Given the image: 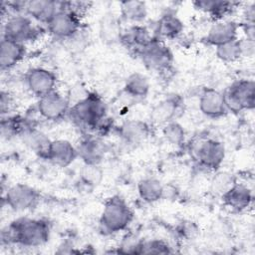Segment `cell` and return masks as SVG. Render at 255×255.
Returning a JSON list of instances; mask_svg holds the SVG:
<instances>
[{
  "instance_id": "cell-12",
  "label": "cell",
  "mask_w": 255,
  "mask_h": 255,
  "mask_svg": "<svg viewBox=\"0 0 255 255\" xmlns=\"http://www.w3.org/2000/svg\"><path fill=\"white\" fill-rule=\"evenodd\" d=\"M182 106L183 100L179 95L168 96L152 107L149 115L150 122L153 125L164 126L176 118Z\"/></svg>"
},
{
  "instance_id": "cell-6",
  "label": "cell",
  "mask_w": 255,
  "mask_h": 255,
  "mask_svg": "<svg viewBox=\"0 0 255 255\" xmlns=\"http://www.w3.org/2000/svg\"><path fill=\"white\" fill-rule=\"evenodd\" d=\"M40 29L26 14H14L7 17L2 28V38L25 44L39 37Z\"/></svg>"
},
{
  "instance_id": "cell-24",
  "label": "cell",
  "mask_w": 255,
  "mask_h": 255,
  "mask_svg": "<svg viewBox=\"0 0 255 255\" xmlns=\"http://www.w3.org/2000/svg\"><path fill=\"white\" fill-rule=\"evenodd\" d=\"M21 138L29 149H31L41 158H46L50 143L52 141L46 133L33 127L22 133Z\"/></svg>"
},
{
  "instance_id": "cell-3",
  "label": "cell",
  "mask_w": 255,
  "mask_h": 255,
  "mask_svg": "<svg viewBox=\"0 0 255 255\" xmlns=\"http://www.w3.org/2000/svg\"><path fill=\"white\" fill-rule=\"evenodd\" d=\"M133 220V211L120 195L110 197L102 210L99 227L104 235H112L126 230Z\"/></svg>"
},
{
  "instance_id": "cell-17",
  "label": "cell",
  "mask_w": 255,
  "mask_h": 255,
  "mask_svg": "<svg viewBox=\"0 0 255 255\" xmlns=\"http://www.w3.org/2000/svg\"><path fill=\"white\" fill-rule=\"evenodd\" d=\"M63 6V1L56 0H31L27 1L25 14L31 19L48 24Z\"/></svg>"
},
{
  "instance_id": "cell-5",
  "label": "cell",
  "mask_w": 255,
  "mask_h": 255,
  "mask_svg": "<svg viewBox=\"0 0 255 255\" xmlns=\"http://www.w3.org/2000/svg\"><path fill=\"white\" fill-rule=\"evenodd\" d=\"M52 36L61 40H71L79 34L82 27L81 15L72 9L70 2H63L62 8L47 24Z\"/></svg>"
},
{
  "instance_id": "cell-7",
  "label": "cell",
  "mask_w": 255,
  "mask_h": 255,
  "mask_svg": "<svg viewBox=\"0 0 255 255\" xmlns=\"http://www.w3.org/2000/svg\"><path fill=\"white\" fill-rule=\"evenodd\" d=\"M143 65L154 72H164L168 70L173 62V54L164 42L156 37L144 46L138 53Z\"/></svg>"
},
{
  "instance_id": "cell-8",
  "label": "cell",
  "mask_w": 255,
  "mask_h": 255,
  "mask_svg": "<svg viewBox=\"0 0 255 255\" xmlns=\"http://www.w3.org/2000/svg\"><path fill=\"white\" fill-rule=\"evenodd\" d=\"M40 192L26 183H16L10 186L3 196L6 205L17 212L31 210L40 201Z\"/></svg>"
},
{
  "instance_id": "cell-16",
  "label": "cell",
  "mask_w": 255,
  "mask_h": 255,
  "mask_svg": "<svg viewBox=\"0 0 255 255\" xmlns=\"http://www.w3.org/2000/svg\"><path fill=\"white\" fill-rule=\"evenodd\" d=\"M77 157V146L67 139H55L51 141L45 159L57 166L67 167Z\"/></svg>"
},
{
  "instance_id": "cell-33",
  "label": "cell",
  "mask_w": 255,
  "mask_h": 255,
  "mask_svg": "<svg viewBox=\"0 0 255 255\" xmlns=\"http://www.w3.org/2000/svg\"><path fill=\"white\" fill-rule=\"evenodd\" d=\"M236 180L234 177L227 173V172H218L214 177L211 182L212 190L220 195L225 193L234 183Z\"/></svg>"
},
{
  "instance_id": "cell-34",
  "label": "cell",
  "mask_w": 255,
  "mask_h": 255,
  "mask_svg": "<svg viewBox=\"0 0 255 255\" xmlns=\"http://www.w3.org/2000/svg\"><path fill=\"white\" fill-rule=\"evenodd\" d=\"M81 175H82V179L87 184L95 185L101 181L103 173H102V170L100 169L99 165L85 164V167H84Z\"/></svg>"
},
{
  "instance_id": "cell-28",
  "label": "cell",
  "mask_w": 255,
  "mask_h": 255,
  "mask_svg": "<svg viewBox=\"0 0 255 255\" xmlns=\"http://www.w3.org/2000/svg\"><path fill=\"white\" fill-rule=\"evenodd\" d=\"M120 24V20L114 15H106L103 17L100 23V35L103 42L110 44L120 42L123 33Z\"/></svg>"
},
{
  "instance_id": "cell-18",
  "label": "cell",
  "mask_w": 255,
  "mask_h": 255,
  "mask_svg": "<svg viewBox=\"0 0 255 255\" xmlns=\"http://www.w3.org/2000/svg\"><path fill=\"white\" fill-rule=\"evenodd\" d=\"M119 136L128 144H138L144 141L150 134V126L148 123L131 119L124 122L117 129Z\"/></svg>"
},
{
  "instance_id": "cell-23",
  "label": "cell",
  "mask_w": 255,
  "mask_h": 255,
  "mask_svg": "<svg viewBox=\"0 0 255 255\" xmlns=\"http://www.w3.org/2000/svg\"><path fill=\"white\" fill-rule=\"evenodd\" d=\"M237 4V2L225 0H199L193 2L196 9L208 14L209 17L215 20V22L224 20L227 15L232 13Z\"/></svg>"
},
{
  "instance_id": "cell-21",
  "label": "cell",
  "mask_w": 255,
  "mask_h": 255,
  "mask_svg": "<svg viewBox=\"0 0 255 255\" xmlns=\"http://www.w3.org/2000/svg\"><path fill=\"white\" fill-rule=\"evenodd\" d=\"M26 55L25 44L1 38L0 43V68L8 71L18 65Z\"/></svg>"
},
{
  "instance_id": "cell-35",
  "label": "cell",
  "mask_w": 255,
  "mask_h": 255,
  "mask_svg": "<svg viewBox=\"0 0 255 255\" xmlns=\"http://www.w3.org/2000/svg\"><path fill=\"white\" fill-rule=\"evenodd\" d=\"M140 242L141 240L137 239L136 237L128 235L126 238L123 239L117 252L125 253V254H138V248H139Z\"/></svg>"
},
{
  "instance_id": "cell-10",
  "label": "cell",
  "mask_w": 255,
  "mask_h": 255,
  "mask_svg": "<svg viewBox=\"0 0 255 255\" xmlns=\"http://www.w3.org/2000/svg\"><path fill=\"white\" fill-rule=\"evenodd\" d=\"M57 82L56 74L44 67L30 68L25 75V83L28 90L38 99L55 91Z\"/></svg>"
},
{
  "instance_id": "cell-4",
  "label": "cell",
  "mask_w": 255,
  "mask_h": 255,
  "mask_svg": "<svg viewBox=\"0 0 255 255\" xmlns=\"http://www.w3.org/2000/svg\"><path fill=\"white\" fill-rule=\"evenodd\" d=\"M227 112L239 114L251 111L255 107V83L250 79H241L233 82L223 92Z\"/></svg>"
},
{
  "instance_id": "cell-22",
  "label": "cell",
  "mask_w": 255,
  "mask_h": 255,
  "mask_svg": "<svg viewBox=\"0 0 255 255\" xmlns=\"http://www.w3.org/2000/svg\"><path fill=\"white\" fill-rule=\"evenodd\" d=\"M184 29L183 22L173 12H166L160 16L155 25L156 38L162 39H175Z\"/></svg>"
},
{
  "instance_id": "cell-26",
  "label": "cell",
  "mask_w": 255,
  "mask_h": 255,
  "mask_svg": "<svg viewBox=\"0 0 255 255\" xmlns=\"http://www.w3.org/2000/svg\"><path fill=\"white\" fill-rule=\"evenodd\" d=\"M163 184L155 177H145L137 183V193L146 203H154L163 198Z\"/></svg>"
},
{
  "instance_id": "cell-15",
  "label": "cell",
  "mask_w": 255,
  "mask_h": 255,
  "mask_svg": "<svg viewBox=\"0 0 255 255\" xmlns=\"http://www.w3.org/2000/svg\"><path fill=\"white\" fill-rule=\"evenodd\" d=\"M198 107L200 112L210 119H219L228 113L223 93L214 88H205L201 92Z\"/></svg>"
},
{
  "instance_id": "cell-19",
  "label": "cell",
  "mask_w": 255,
  "mask_h": 255,
  "mask_svg": "<svg viewBox=\"0 0 255 255\" xmlns=\"http://www.w3.org/2000/svg\"><path fill=\"white\" fill-rule=\"evenodd\" d=\"M150 31L143 25L131 24L123 30L120 42L128 50L137 53L153 38Z\"/></svg>"
},
{
  "instance_id": "cell-11",
  "label": "cell",
  "mask_w": 255,
  "mask_h": 255,
  "mask_svg": "<svg viewBox=\"0 0 255 255\" xmlns=\"http://www.w3.org/2000/svg\"><path fill=\"white\" fill-rule=\"evenodd\" d=\"M224 144L213 138L202 140L196 148V159L199 164L209 170H217L225 158Z\"/></svg>"
},
{
  "instance_id": "cell-37",
  "label": "cell",
  "mask_w": 255,
  "mask_h": 255,
  "mask_svg": "<svg viewBox=\"0 0 255 255\" xmlns=\"http://www.w3.org/2000/svg\"><path fill=\"white\" fill-rule=\"evenodd\" d=\"M240 45H241L242 57H244V56L250 57L254 54V49H255L254 40H250V39H247V38L240 39Z\"/></svg>"
},
{
  "instance_id": "cell-2",
  "label": "cell",
  "mask_w": 255,
  "mask_h": 255,
  "mask_svg": "<svg viewBox=\"0 0 255 255\" xmlns=\"http://www.w3.org/2000/svg\"><path fill=\"white\" fill-rule=\"evenodd\" d=\"M51 235V223L44 218L19 217L11 221L1 233L2 243L36 248L46 244Z\"/></svg>"
},
{
  "instance_id": "cell-30",
  "label": "cell",
  "mask_w": 255,
  "mask_h": 255,
  "mask_svg": "<svg viewBox=\"0 0 255 255\" xmlns=\"http://www.w3.org/2000/svg\"><path fill=\"white\" fill-rule=\"evenodd\" d=\"M216 57L224 63H232L242 57L240 39H236L215 47Z\"/></svg>"
},
{
  "instance_id": "cell-32",
  "label": "cell",
  "mask_w": 255,
  "mask_h": 255,
  "mask_svg": "<svg viewBox=\"0 0 255 255\" xmlns=\"http://www.w3.org/2000/svg\"><path fill=\"white\" fill-rule=\"evenodd\" d=\"M171 252L170 246L161 239L141 240L138 248V254H168Z\"/></svg>"
},
{
  "instance_id": "cell-13",
  "label": "cell",
  "mask_w": 255,
  "mask_h": 255,
  "mask_svg": "<svg viewBox=\"0 0 255 255\" xmlns=\"http://www.w3.org/2000/svg\"><path fill=\"white\" fill-rule=\"evenodd\" d=\"M239 30L240 23L234 20L216 21L209 28L203 40L207 45L217 47L219 45L238 39Z\"/></svg>"
},
{
  "instance_id": "cell-9",
  "label": "cell",
  "mask_w": 255,
  "mask_h": 255,
  "mask_svg": "<svg viewBox=\"0 0 255 255\" xmlns=\"http://www.w3.org/2000/svg\"><path fill=\"white\" fill-rule=\"evenodd\" d=\"M69 100L57 90L39 98L37 112L46 121L56 122L63 119L70 111Z\"/></svg>"
},
{
  "instance_id": "cell-31",
  "label": "cell",
  "mask_w": 255,
  "mask_h": 255,
  "mask_svg": "<svg viewBox=\"0 0 255 255\" xmlns=\"http://www.w3.org/2000/svg\"><path fill=\"white\" fill-rule=\"evenodd\" d=\"M162 134L163 137L171 144L179 145L184 142L185 139V129L175 120L162 126Z\"/></svg>"
},
{
  "instance_id": "cell-40",
  "label": "cell",
  "mask_w": 255,
  "mask_h": 255,
  "mask_svg": "<svg viewBox=\"0 0 255 255\" xmlns=\"http://www.w3.org/2000/svg\"><path fill=\"white\" fill-rule=\"evenodd\" d=\"M244 22L255 23V5H254V3L247 6V8L245 9Z\"/></svg>"
},
{
  "instance_id": "cell-1",
  "label": "cell",
  "mask_w": 255,
  "mask_h": 255,
  "mask_svg": "<svg viewBox=\"0 0 255 255\" xmlns=\"http://www.w3.org/2000/svg\"><path fill=\"white\" fill-rule=\"evenodd\" d=\"M68 116L77 127L87 131L104 134L113 127V122L107 115L105 101L94 92L72 105Z\"/></svg>"
},
{
  "instance_id": "cell-27",
  "label": "cell",
  "mask_w": 255,
  "mask_h": 255,
  "mask_svg": "<svg viewBox=\"0 0 255 255\" xmlns=\"http://www.w3.org/2000/svg\"><path fill=\"white\" fill-rule=\"evenodd\" d=\"M121 18L131 24H139L147 16V7L145 2L139 0L124 1L120 8Z\"/></svg>"
},
{
  "instance_id": "cell-29",
  "label": "cell",
  "mask_w": 255,
  "mask_h": 255,
  "mask_svg": "<svg viewBox=\"0 0 255 255\" xmlns=\"http://www.w3.org/2000/svg\"><path fill=\"white\" fill-rule=\"evenodd\" d=\"M33 128L31 124L24 118L21 117H8L1 121V133L3 136H15L24 133L27 129Z\"/></svg>"
},
{
  "instance_id": "cell-39",
  "label": "cell",
  "mask_w": 255,
  "mask_h": 255,
  "mask_svg": "<svg viewBox=\"0 0 255 255\" xmlns=\"http://www.w3.org/2000/svg\"><path fill=\"white\" fill-rule=\"evenodd\" d=\"M11 105V99L8 93H5L4 91L1 92V100H0V110L1 113L4 114L6 112H8L9 108Z\"/></svg>"
},
{
  "instance_id": "cell-20",
  "label": "cell",
  "mask_w": 255,
  "mask_h": 255,
  "mask_svg": "<svg viewBox=\"0 0 255 255\" xmlns=\"http://www.w3.org/2000/svg\"><path fill=\"white\" fill-rule=\"evenodd\" d=\"M221 199L224 205L232 210L243 211L251 205L253 201V191L247 185L235 182L221 195Z\"/></svg>"
},
{
  "instance_id": "cell-36",
  "label": "cell",
  "mask_w": 255,
  "mask_h": 255,
  "mask_svg": "<svg viewBox=\"0 0 255 255\" xmlns=\"http://www.w3.org/2000/svg\"><path fill=\"white\" fill-rule=\"evenodd\" d=\"M177 233L182 237L185 238L186 240H191L193 239L199 232V229L197 227V225L189 220H184L182 222H180L177 225Z\"/></svg>"
},
{
  "instance_id": "cell-25",
  "label": "cell",
  "mask_w": 255,
  "mask_h": 255,
  "mask_svg": "<svg viewBox=\"0 0 255 255\" xmlns=\"http://www.w3.org/2000/svg\"><path fill=\"white\" fill-rule=\"evenodd\" d=\"M149 88L150 85L146 76L139 72H133L127 77L124 85V92L132 99L142 100L147 97Z\"/></svg>"
},
{
  "instance_id": "cell-14",
  "label": "cell",
  "mask_w": 255,
  "mask_h": 255,
  "mask_svg": "<svg viewBox=\"0 0 255 255\" xmlns=\"http://www.w3.org/2000/svg\"><path fill=\"white\" fill-rule=\"evenodd\" d=\"M77 151L78 157H80L85 164L99 165L105 158L108 148L101 137L87 135L79 142Z\"/></svg>"
},
{
  "instance_id": "cell-38",
  "label": "cell",
  "mask_w": 255,
  "mask_h": 255,
  "mask_svg": "<svg viewBox=\"0 0 255 255\" xmlns=\"http://www.w3.org/2000/svg\"><path fill=\"white\" fill-rule=\"evenodd\" d=\"M240 29L243 30L245 38L255 41V24L243 22L240 24Z\"/></svg>"
}]
</instances>
